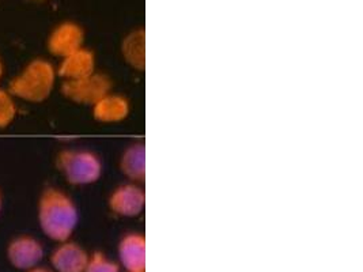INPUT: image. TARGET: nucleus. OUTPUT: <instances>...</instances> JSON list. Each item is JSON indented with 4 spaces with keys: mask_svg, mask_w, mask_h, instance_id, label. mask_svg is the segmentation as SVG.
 Returning <instances> with one entry per match:
<instances>
[{
    "mask_svg": "<svg viewBox=\"0 0 363 272\" xmlns=\"http://www.w3.org/2000/svg\"><path fill=\"white\" fill-rule=\"evenodd\" d=\"M56 165L72 186L94 184L102 174L101 159L90 152H62L57 155Z\"/></svg>",
    "mask_w": 363,
    "mask_h": 272,
    "instance_id": "3",
    "label": "nucleus"
},
{
    "mask_svg": "<svg viewBox=\"0 0 363 272\" xmlns=\"http://www.w3.org/2000/svg\"><path fill=\"white\" fill-rule=\"evenodd\" d=\"M1 204H3V200H1V193H0V212H1Z\"/></svg>",
    "mask_w": 363,
    "mask_h": 272,
    "instance_id": "18",
    "label": "nucleus"
},
{
    "mask_svg": "<svg viewBox=\"0 0 363 272\" xmlns=\"http://www.w3.org/2000/svg\"><path fill=\"white\" fill-rule=\"evenodd\" d=\"M28 272H52L48 268H43V267H34L32 270H29Z\"/></svg>",
    "mask_w": 363,
    "mask_h": 272,
    "instance_id": "16",
    "label": "nucleus"
},
{
    "mask_svg": "<svg viewBox=\"0 0 363 272\" xmlns=\"http://www.w3.org/2000/svg\"><path fill=\"white\" fill-rule=\"evenodd\" d=\"M121 53L124 60L138 71H145L146 68V33L143 29L133 30L128 34L123 44Z\"/></svg>",
    "mask_w": 363,
    "mask_h": 272,
    "instance_id": "13",
    "label": "nucleus"
},
{
    "mask_svg": "<svg viewBox=\"0 0 363 272\" xmlns=\"http://www.w3.org/2000/svg\"><path fill=\"white\" fill-rule=\"evenodd\" d=\"M38 1H43V0H38Z\"/></svg>",
    "mask_w": 363,
    "mask_h": 272,
    "instance_id": "19",
    "label": "nucleus"
},
{
    "mask_svg": "<svg viewBox=\"0 0 363 272\" xmlns=\"http://www.w3.org/2000/svg\"><path fill=\"white\" fill-rule=\"evenodd\" d=\"M84 272H120V268L116 263L108 260L105 255L97 252L89 257V263Z\"/></svg>",
    "mask_w": 363,
    "mask_h": 272,
    "instance_id": "15",
    "label": "nucleus"
},
{
    "mask_svg": "<svg viewBox=\"0 0 363 272\" xmlns=\"http://www.w3.org/2000/svg\"><path fill=\"white\" fill-rule=\"evenodd\" d=\"M118 256L124 268L128 272H145L146 270V238L133 233L120 241Z\"/></svg>",
    "mask_w": 363,
    "mask_h": 272,
    "instance_id": "9",
    "label": "nucleus"
},
{
    "mask_svg": "<svg viewBox=\"0 0 363 272\" xmlns=\"http://www.w3.org/2000/svg\"><path fill=\"white\" fill-rule=\"evenodd\" d=\"M79 220L78 208L65 192L48 188L38 202V222L47 237L66 242L74 233Z\"/></svg>",
    "mask_w": 363,
    "mask_h": 272,
    "instance_id": "1",
    "label": "nucleus"
},
{
    "mask_svg": "<svg viewBox=\"0 0 363 272\" xmlns=\"http://www.w3.org/2000/svg\"><path fill=\"white\" fill-rule=\"evenodd\" d=\"M146 205L145 191L135 184H125L116 188L109 198V208L116 215L135 218L140 215Z\"/></svg>",
    "mask_w": 363,
    "mask_h": 272,
    "instance_id": "5",
    "label": "nucleus"
},
{
    "mask_svg": "<svg viewBox=\"0 0 363 272\" xmlns=\"http://www.w3.org/2000/svg\"><path fill=\"white\" fill-rule=\"evenodd\" d=\"M7 257L17 270L29 271L43 260L44 248L35 238L21 236L9 244Z\"/></svg>",
    "mask_w": 363,
    "mask_h": 272,
    "instance_id": "6",
    "label": "nucleus"
},
{
    "mask_svg": "<svg viewBox=\"0 0 363 272\" xmlns=\"http://www.w3.org/2000/svg\"><path fill=\"white\" fill-rule=\"evenodd\" d=\"M96 72V56L89 50L81 48L63 57L56 74L65 81H74Z\"/></svg>",
    "mask_w": 363,
    "mask_h": 272,
    "instance_id": "8",
    "label": "nucleus"
},
{
    "mask_svg": "<svg viewBox=\"0 0 363 272\" xmlns=\"http://www.w3.org/2000/svg\"><path fill=\"white\" fill-rule=\"evenodd\" d=\"M130 115V102L117 94H106L93 105V118L105 124L120 123Z\"/></svg>",
    "mask_w": 363,
    "mask_h": 272,
    "instance_id": "11",
    "label": "nucleus"
},
{
    "mask_svg": "<svg viewBox=\"0 0 363 272\" xmlns=\"http://www.w3.org/2000/svg\"><path fill=\"white\" fill-rule=\"evenodd\" d=\"M112 81L104 74H91L81 79L65 81L62 85V93L67 100L81 103V105H94L102 97L111 93Z\"/></svg>",
    "mask_w": 363,
    "mask_h": 272,
    "instance_id": "4",
    "label": "nucleus"
},
{
    "mask_svg": "<svg viewBox=\"0 0 363 272\" xmlns=\"http://www.w3.org/2000/svg\"><path fill=\"white\" fill-rule=\"evenodd\" d=\"M50 263L57 272H84L89 255L74 242H63L50 256Z\"/></svg>",
    "mask_w": 363,
    "mask_h": 272,
    "instance_id": "10",
    "label": "nucleus"
},
{
    "mask_svg": "<svg viewBox=\"0 0 363 272\" xmlns=\"http://www.w3.org/2000/svg\"><path fill=\"white\" fill-rule=\"evenodd\" d=\"M120 169L131 180L143 181L146 177V146L133 143L120 158Z\"/></svg>",
    "mask_w": 363,
    "mask_h": 272,
    "instance_id": "12",
    "label": "nucleus"
},
{
    "mask_svg": "<svg viewBox=\"0 0 363 272\" xmlns=\"http://www.w3.org/2000/svg\"><path fill=\"white\" fill-rule=\"evenodd\" d=\"M84 33L83 29L74 22H65L59 25L48 40V50L57 57H66L72 52L83 48Z\"/></svg>",
    "mask_w": 363,
    "mask_h": 272,
    "instance_id": "7",
    "label": "nucleus"
},
{
    "mask_svg": "<svg viewBox=\"0 0 363 272\" xmlns=\"http://www.w3.org/2000/svg\"><path fill=\"white\" fill-rule=\"evenodd\" d=\"M17 115V106L10 91L0 89V128L9 127Z\"/></svg>",
    "mask_w": 363,
    "mask_h": 272,
    "instance_id": "14",
    "label": "nucleus"
},
{
    "mask_svg": "<svg viewBox=\"0 0 363 272\" xmlns=\"http://www.w3.org/2000/svg\"><path fill=\"white\" fill-rule=\"evenodd\" d=\"M55 82V67L47 60L35 59L10 82L9 91L23 101L43 102L50 97Z\"/></svg>",
    "mask_w": 363,
    "mask_h": 272,
    "instance_id": "2",
    "label": "nucleus"
},
{
    "mask_svg": "<svg viewBox=\"0 0 363 272\" xmlns=\"http://www.w3.org/2000/svg\"><path fill=\"white\" fill-rule=\"evenodd\" d=\"M1 75H3V64L0 62V79H1Z\"/></svg>",
    "mask_w": 363,
    "mask_h": 272,
    "instance_id": "17",
    "label": "nucleus"
}]
</instances>
